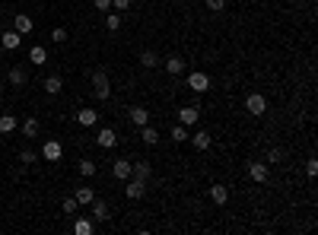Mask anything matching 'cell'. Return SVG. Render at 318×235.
<instances>
[{"mask_svg":"<svg viewBox=\"0 0 318 235\" xmlns=\"http://www.w3.org/2000/svg\"><path fill=\"white\" fill-rule=\"evenodd\" d=\"M92 92H96V99H99V102H105L108 95H111V83H108V76L102 73V70L92 73Z\"/></svg>","mask_w":318,"mask_h":235,"instance_id":"cell-1","label":"cell"},{"mask_svg":"<svg viewBox=\"0 0 318 235\" xmlns=\"http://www.w3.org/2000/svg\"><path fill=\"white\" fill-rule=\"evenodd\" d=\"M185 86H188L191 92L201 95V92H207V89H210V76H207V73H201V70H194V73H188Z\"/></svg>","mask_w":318,"mask_h":235,"instance_id":"cell-2","label":"cell"},{"mask_svg":"<svg viewBox=\"0 0 318 235\" xmlns=\"http://www.w3.org/2000/svg\"><path fill=\"white\" fill-rule=\"evenodd\" d=\"M245 108H248V115L261 118L264 111H268V99H264L261 92H252V95H245Z\"/></svg>","mask_w":318,"mask_h":235,"instance_id":"cell-3","label":"cell"},{"mask_svg":"<svg viewBox=\"0 0 318 235\" xmlns=\"http://www.w3.org/2000/svg\"><path fill=\"white\" fill-rule=\"evenodd\" d=\"M124 194L127 197H131V200H140L143 194H147V181H143V178H127V188H124Z\"/></svg>","mask_w":318,"mask_h":235,"instance_id":"cell-4","label":"cell"},{"mask_svg":"<svg viewBox=\"0 0 318 235\" xmlns=\"http://www.w3.org/2000/svg\"><path fill=\"white\" fill-rule=\"evenodd\" d=\"M41 156H45V162H61L64 146L57 143V140H45V146H41Z\"/></svg>","mask_w":318,"mask_h":235,"instance_id":"cell-5","label":"cell"},{"mask_svg":"<svg viewBox=\"0 0 318 235\" xmlns=\"http://www.w3.org/2000/svg\"><path fill=\"white\" fill-rule=\"evenodd\" d=\"M178 121H182L185 127H194L197 121H201V108H197V105H185V108H178Z\"/></svg>","mask_w":318,"mask_h":235,"instance_id":"cell-6","label":"cell"},{"mask_svg":"<svg viewBox=\"0 0 318 235\" xmlns=\"http://www.w3.org/2000/svg\"><path fill=\"white\" fill-rule=\"evenodd\" d=\"M268 175H271V169H268L264 162H248V178H252V181L264 185V181H268Z\"/></svg>","mask_w":318,"mask_h":235,"instance_id":"cell-7","label":"cell"},{"mask_svg":"<svg viewBox=\"0 0 318 235\" xmlns=\"http://www.w3.org/2000/svg\"><path fill=\"white\" fill-rule=\"evenodd\" d=\"M92 223H108L111 220V210H108V204L105 200H92Z\"/></svg>","mask_w":318,"mask_h":235,"instance_id":"cell-8","label":"cell"},{"mask_svg":"<svg viewBox=\"0 0 318 235\" xmlns=\"http://www.w3.org/2000/svg\"><path fill=\"white\" fill-rule=\"evenodd\" d=\"M131 172H134V162H127V159H115V165H111V175H115L118 181H127Z\"/></svg>","mask_w":318,"mask_h":235,"instance_id":"cell-9","label":"cell"},{"mask_svg":"<svg viewBox=\"0 0 318 235\" xmlns=\"http://www.w3.org/2000/svg\"><path fill=\"white\" fill-rule=\"evenodd\" d=\"M76 121H80L83 127H96L99 124V111L96 108H80L76 111Z\"/></svg>","mask_w":318,"mask_h":235,"instance_id":"cell-10","label":"cell"},{"mask_svg":"<svg viewBox=\"0 0 318 235\" xmlns=\"http://www.w3.org/2000/svg\"><path fill=\"white\" fill-rule=\"evenodd\" d=\"M96 143H99V146H105V150H111V146L118 143V134H115L111 127H102L99 134H96Z\"/></svg>","mask_w":318,"mask_h":235,"instance_id":"cell-11","label":"cell"},{"mask_svg":"<svg viewBox=\"0 0 318 235\" xmlns=\"http://www.w3.org/2000/svg\"><path fill=\"white\" fill-rule=\"evenodd\" d=\"M188 140L194 143V150H210V143H213V137L207 134V130H194L191 137H188Z\"/></svg>","mask_w":318,"mask_h":235,"instance_id":"cell-12","label":"cell"},{"mask_svg":"<svg viewBox=\"0 0 318 235\" xmlns=\"http://www.w3.org/2000/svg\"><path fill=\"white\" fill-rule=\"evenodd\" d=\"M13 29L19 32V35H29V32H32V16L16 13V16H13Z\"/></svg>","mask_w":318,"mask_h":235,"instance_id":"cell-13","label":"cell"},{"mask_svg":"<svg viewBox=\"0 0 318 235\" xmlns=\"http://www.w3.org/2000/svg\"><path fill=\"white\" fill-rule=\"evenodd\" d=\"M19 41H22V35L16 29H10V32H3V35H0V45H3L6 51H16L19 48Z\"/></svg>","mask_w":318,"mask_h":235,"instance_id":"cell-14","label":"cell"},{"mask_svg":"<svg viewBox=\"0 0 318 235\" xmlns=\"http://www.w3.org/2000/svg\"><path fill=\"white\" fill-rule=\"evenodd\" d=\"M131 121H134V124H137V127H143V124H150V111H147V108H143V105H134V108H131Z\"/></svg>","mask_w":318,"mask_h":235,"instance_id":"cell-15","label":"cell"},{"mask_svg":"<svg viewBox=\"0 0 318 235\" xmlns=\"http://www.w3.org/2000/svg\"><path fill=\"white\" fill-rule=\"evenodd\" d=\"M140 140L147 143V146H156V143H159V134H156V127L143 124V127H140Z\"/></svg>","mask_w":318,"mask_h":235,"instance_id":"cell-16","label":"cell"},{"mask_svg":"<svg viewBox=\"0 0 318 235\" xmlns=\"http://www.w3.org/2000/svg\"><path fill=\"white\" fill-rule=\"evenodd\" d=\"M210 197H213V204H226V200H229V188H223V185H213L210 188Z\"/></svg>","mask_w":318,"mask_h":235,"instance_id":"cell-17","label":"cell"},{"mask_svg":"<svg viewBox=\"0 0 318 235\" xmlns=\"http://www.w3.org/2000/svg\"><path fill=\"white\" fill-rule=\"evenodd\" d=\"M162 64H166V70H169L172 76L185 70V60H182V57H175V54H172V57H166V60H162Z\"/></svg>","mask_w":318,"mask_h":235,"instance_id":"cell-18","label":"cell"},{"mask_svg":"<svg viewBox=\"0 0 318 235\" xmlns=\"http://www.w3.org/2000/svg\"><path fill=\"white\" fill-rule=\"evenodd\" d=\"M73 232L76 235H92V232H96V223H92V220H76L73 223Z\"/></svg>","mask_w":318,"mask_h":235,"instance_id":"cell-19","label":"cell"},{"mask_svg":"<svg viewBox=\"0 0 318 235\" xmlns=\"http://www.w3.org/2000/svg\"><path fill=\"white\" fill-rule=\"evenodd\" d=\"M10 83L13 86H25L29 83V73H25L22 67H10Z\"/></svg>","mask_w":318,"mask_h":235,"instance_id":"cell-20","label":"cell"},{"mask_svg":"<svg viewBox=\"0 0 318 235\" xmlns=\"http://www.w3.org/2000/svg\"><path fill=\"white\" fill-rule=\"evenodd\" d=\"M29 60H32V64H38V67H41V64H48V51L41 48V45H35V48L29 51Z\"/></svg>","mask_w":318,"mask_h":235,"instance_id":"cell-21","label":"cell"},{"mask_svg":"<svg viewBox=\"0 0 318 235\" xmlns=\"http://www.w3.org/2000/svg\"><path fill=\"white\" fill-rule=\"evenodd\" d=\"M76 204H92V200H96V191L92 188H76Z\"/></svg>","mask_w":318,"mask_h":235,"instance_id":"cell-22","label":"cell"},{"mask_svg":"<svg viewBox=\"0 0 318 235\" xmlns=\"http://www.w3.org/2000/svg\"><path fill=\"white\" fill-rule=\"evenodd\" d=\"M150 172H153V165H150V162H134V172H131V175L147 181V178H150Z\"/></svg>","mask_w":318,"mask_h":235,"instance_id":"cell-23","label":"cell"},{"mask_svg":"<svg viewBox=\"0 0 318 235\" xmlns=\"http://www.w3.org/2000/svg\"><path fill=\"white\" fill-rule=\"evenodd\" d=\"M140 64L147 67V70H153V67H159V54H156V51H143V54H140Z\"/></svg>","mask_w":318,"mask_h":235,"instance_id":"cell-24","label":"cell"},{"mask_svg":"<svg viewBox=\"0 0 318 235\" xmlns=\"http://www.w3.org/2000/svg\"><path fill=\"white\" fill-rule=\"evenodd\" d=\"M96 172H99V162H92V159H83V162H80V175H83V178H92Z\"/></svg>","mask_w":318,"mask_h":235,"instance_id":"cell-25","label":"cell"},{"mask_svg":"<svg viewBox=\"0 0 318 235\" xmlns=\"http://www.w3.org/2000/svg\"><path fill=\"white\" fill-rule=\"evenodd\" d=\"M38 130H41V124H38V118H29L22 124V137H38Z\"/></svg>","mask_w":318,"mask_h":235,"instance_id":"cell-26","label":"cell"},{"mask_svg":"<svg viewBox=\"0 0 318 235\" xmlns=\"http://www.w3.org/2000/svg\"><path fill=\"white\" fill-rule=\"evenodd\" d=\"M16 130V118L13 115H0V134H13Z\"/></svg>","mask_w":318,"mask_h":235,"instance_id":"cell-27","label":"cell"},{"mask_svg":"<svg viewBox=\"0 0 318 235\" xmlns=\"http://www.w3.org/2000/svg\"><path fill=\"white\" fill-rule=\"evenodd\" d=\"M61 76H48V80H45V92L48 95H57V92H61Z\"/></svg>","mask_w":318,"mask_h":235,"instance_id":"cell-28","label":"cell"},{"mask_svg":"<svg viewBox=\"0 0 318 235\" xmlns=\"http://www.w3.org/2000/svg\"><path fill=\"white\" fill-rule=\"evenodd\" d=\"M105 29H108V32H118V29H121V16H118V13H108Z\"/></svg>","mask_w":318,"mask_h":235,"instance_id":"cell-29","label":"cell"},{"mask_svg":"<svg viewBox=\"0 0 318 235\" xmlns=\"http://www.w3.org/2000/svg\"><path fill=\"white\" fill-rule=\"evenodd\" d=\"M172 140H175V143H185V140H188V130H185V124L172 127Z\"/></svg>","mask_w":318,"mask_h":235,"instance_id":"cell-30","label":"cell"},{"mask_svg":"<svg viewBox=\"0 0 318 235\" xmlns=\"http://www.w3.org/2000/svg\"><path fill=\"white\" fill-rule=\"evenodd\" d=\"M61 207H64V213H70V216H73L76 210H80V204H76V197H67V200H64Z\"/></svg>","mask_w":318,"mask_h":235,"instance_id":"cell-31","label":"cell"},{"mask_svg":"<svg viewBox=\"0 0 318 235\" xmlns=\"http://www.w3.org/2000/svg\"><path fill=\"white\" fill-rule=\"evenodd\" d=\"M51 38H54L57 45H64V41H67V29H64V25H57V29L51 32Z\"/></svg>","mask_w":318,"mask_h":235,"instance_id":"cell-32","label":"cell"},{"mask_svg":"<svg viewBox=\"0 0 318 235\" xmlns=\"http://www.w3.org/2000/svg\"><path fill=\"white\" fill-rule=\"evenodd\" d=\"M207 10H213V13H223V10H226V0H207Z\"/></svg>","mask_w":318,"mask_h":235,"instance_id":"cell-33","label":"cell"},{"mask_svg":"<svg viewBox=\"0 0 318 235\" xmlns=\"http://www.w3.org/2000/svg\"><path fill=\"white\" fill-rule=\"evenodd\" d=\"M19 162H22V165H32V162H35V153H32V150H22V153H19Z\"/></svg>","mask_w":318,"mask_h":235,"instance_id":"cell-34","label":"cell"},{"mask_svg":"<svg viewBox=\"0 0 318 235\" xmlns=\"http://www.w3.org/2000/svg\"><path fill=\"white\" fill-rule=\"evenodd\" d=\"M306 172H309V175H312V178L318 175V159H315V156H312V159L306 162Z\"/></svg>","mask_w":318,"mask_h":235,"instance_id":"cell-35","label":"cell"},{"mask_svg":"<svg viewBox=\"0 0 318 235\" xmlns=\"http://www.w3.org/2000/svg\"><path fill=\"white\" fill-rule=\"evenodd\" d=\"M268 162H283V150H271L268 153Z\"/></svg>","mask_w":318,"mask_h":235,"instance_id":"cell-36","label":"cell"},{"mask_svg":"<svg viewBox=\"0 0 318 235\" xmlns=\"http://www.w3.org/2000/svg\"><path fill=\"white\" fill-rule=\"evenodd\" d=\"M111 6H115V10H121V13H124L127 6H131V0H111Z\"/></svg>","mask_w":318,"mask_h":235,"instance_id":"cell-37","label":"cell"},{"mask_svg":"<svg viewBox=\"0 0 318 235\" xmlns=\"http://www.w3.org/2000/svg\"><path fill=\"white\" fill-rule=\"evenodd\" d=\"M96 10H111V0H96Z\"/></svg>","mask_w":318,"mask_h":235,"instance_id":"cell-38","label":"cell"},{"mask_svg":"<svg viewBox=\"0 0 318 235\" xmlns=\"http://www.w3.org/2000/svg\"><path fill=\"white\" fill-rule=\"evenodd\" d=\"M0 95H3V83H0Z\"/></svg>","mask_w":318,"mask_h":235,"instance_id":"cell-39","label":"cell"}]
</instances>
